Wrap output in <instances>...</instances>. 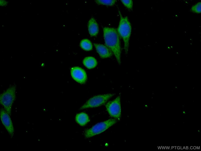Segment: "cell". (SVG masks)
Listing matches in <instances>:
<instances>
[{
  "instance_id": "cell-1",
  "label": "cell",
  "mask_w": 201,
  "mask_h": 151,
  "mask_svg": "<svg viewBox=\"0 0 201 151\" xmlns=\"http://www.w3.org/2000/svg\"><path fill=\"white\" fill-rule=\"evenodd\" d=\"M103 31L105 45L113 54L118 63L121 64V48L120 36L117 30L113 28L105 27Z\"/></svg>"
},
{
  "instance_id": "cell-2",
  "label": "cell",
  "mask_w": 201,
  "mask_h": 151,
  "mask_svg": "<svg viewBox=\"0 0 201 151\" xmlns=\"http://www.w3.org/2000/svg\"><path fill=\"white\" fill-rule=\"evenodd\" d=\"M118 10L120 16V20L117 31L119 35L123 41L125 54L127 55L131 33V26L127 16H123L118 7Z\"/></svg>"
},
{
  "instance_id": "cell-3",
  "label": "cell",
  "mask_w": 201,
  "mask_h": 151,
  "mask_svg": "<svg viewBox=\"0 0 201 151\" xmlns=\"http://www.w3.org/2000/svg\"><path fill=\"white\" fill-rule=\"evenodd\" d=\"M16 85L14 84L10 85L0 95V103L4 109L11 115L13 104L15 100L16 94Z\"/></svg>"
},
{
  "instance_id": "cell-4",
  "label": "cell",
  "mask_w": 201,
  "mask_h": 151,
  "mask_svg": "<svg viewBox=\"0 0 201 151\" xmlns=\"http://www.w3.org/2000/svg\"><path fill=\"white\" fill-rule=\"evenodd\" d=\"M117 122L116 119H110L97 123L86 130L84 132V136L86 138H89L101 133L115 124Z\"/></svg>"
},
{
  "instance_id": "cell-5",
  "label": "cell",
  "mask_w": 201,
  "mask_h": 151,
  "mask_svg": "<svg viewBox=\"0 0 201 151\" xmlns=\"http://www.w3.org/2000/svg\"><path fill=\"white\" fill-rule=\"evenodd\" d=\"M114 95V94L108 93L95 96L89 99L80 109H84L99 106L105 104Z\"/></svg>"
},
{
  "instance_id": "cell-6",
  "label": "cell",
  "mask_w": 201,
  "mask_h": 151,
  "mask_svg": "<svg viewBox=\"0 0 201 151\" xmlns=\"http://www.w3.org/2000/svg\"><path fill=\"white\" fill-rule=\"evenodd\" d=\"M120 100V96H118L105 105L106 110L109 114L117 119H119L121 115Z\"/></svg>"
},
{
  "instance_id": "cell-7",
  "label": "cell",
  "mask_w": 201,
  "mask_h": 151,
  "mask_svg": "<svg viewBox=\"0 0 201 151\" xmlns=\"http://www.w3.org/2000/svg\"><path fill=\"white\" fill-rule=\"evenodd\" d=\"M1 120L11 138L13 137L15 133L13 124L10 115L3 109L0 111Z\"/></svg>"
},
{
  "instance_id": "cell-8",
  "label": "cell",
  "mask_w": 201,
  "mask_h": 151,
  "mask_svg": "<svg viewBox=\"0 0 201 151\" xmlns=\"http://www.w3.org/2000/svg\"><path fill=\"white\" fill-rule=\"evenodd\" d=\"M71 73L72 78L77 82L80 84L85 83L87 79V76L85 71L81 67H72Z\"/></svg>"
},
{
  "instance_id": "cell-9",
  "label": "cell",
  "mask_w": 201,
  "mask_h": 151,
  "mask_svg": "<svg viewBox=\"0 0 201 151\" xmlns=\"http://www.w3.org/2000/svg\"><path fill=\"white\" fill-rule=\"evenodd\" d=\"M94 45L96 51L101 58H109L112 55L113 53L106 45L96 43H94Z\"/></svg>"
},
{
  "instance_id": "cell-10",
  "label": "cell",
  "mask_w": 201,
  "mask_h": 151,
  "mask_svg": "<svg viewBox=\"0 0 201 151\" xmlns=\"http://www.w3.org/2000/svg\"><path fill=\"white\" fill-rule=\"evenodd\" d=\"M88 29L89 34L91 37L96 36L98 33V25L95 19L93 17L91 18L88 21Z\"/></svg>"
},
{
  "instance_id": "cell-11",
  "label": "cell",
  "mask_w": 201,
  "mask_h": 151,
  "mask_svg": "<svg viewBox=\"0 0 201 151\" xmlns=\"http://www.w3.org/2000/svg\"><path fill=\"white\" fill-rule=\"evenodd\" d=\"M75 120L80 126H84L90 121V119L87 114L84 112H81L76 115Z\"/></svg>"
},
{
  "instance_id": "cell-12",
  "label": "cell",
  "mask_w": 201,
  "mask_h": 151,
  "mask_svg": "<svg viewBox=\"0 0 201 151\" xmlns=\"http://www.w3.org/2000/svg\"><path fill=\"white\" fill-rule=\"evenodd\" d=\"M83 63L85 67L89 69L95 67L97 64L96 60L92 56L85 58L83 60Z\"/></svg>"
},
{
  "instance_id": "cell-13",
  "label": "cell",
  "mask_w": 201,
  "mask_h": 151,
  "mask_svg": "<svg viewBox=\"0 0 201 151\" xmlns=\"http://www.w3.org/2000/svg\"><path fill=\"white\" fill-rule=\"evenodd\" d=\"M80 45L82 49L86 51L91 50L92 49V45L91 41L87 39L82 40L80 41Z\"/></svg>"
},
{
  "instance_id": "cell-14",
  "label": "cell",
  "mask_w": 201,
  "mask_h": 151,
  "mask_svg": "<svg viewBox=\"0 0 201 151\" xmlns=\"http://www.w3.org/2000/svg\"><path fill=\"white\" fill-rule=\"evenodd\" d=\"M95 1L96 3L99 5L112 6L115 4L117 1L115 0H96Z\"/></svg>"
},
{
  "instance_id": "cell-15",
  "label": "cell",
  "mask_w": 201,
  "mask_h": 151,
  "mask_svg": "<svg viewBox=\"0 0 201 151\" xmlns=\"http://www.w3.org/2000/svg\"><path fill=\"white\" fill-rule=\"evenodd\" d=\"M190 11L192 12L200 14L201 13V2H199L193 5L190 8Z\"/></svg>"
},
{
  "instance_id": "cell-16",
  "label": "cell",
  "mask_w": 201,
  "mask_h": 151,
  "mask_svg": "<svg viewBox=\"0 0 201 151\" xmlns=\"http://www.w3.org/2000/svg\"><path fill=\"white\" fill-rule=\"evenodd\" d=\"M121 1L127 9L129 10L132 9L133 4L132 0H121Z\"/></svg>"
}]
</instances>
